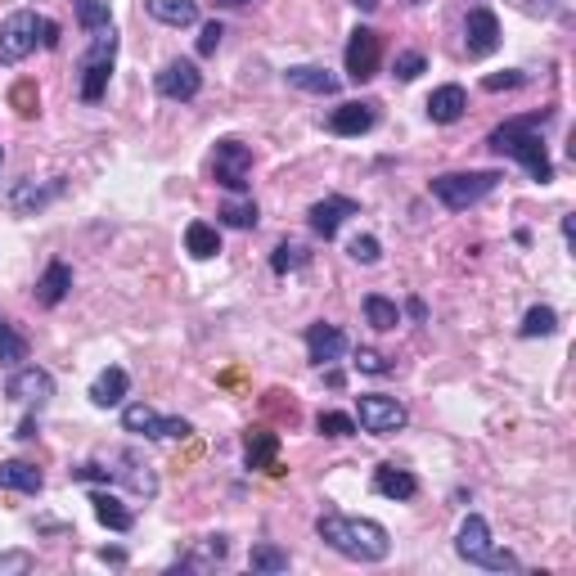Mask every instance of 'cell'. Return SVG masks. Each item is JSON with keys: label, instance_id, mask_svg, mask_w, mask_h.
<instances>
[{"label": "cell", "instance_id": "1", "mask_svg": "<svg viewBox=\"0 0 576 576\" xmlns=\"http://www.w3.org/2000/svg\"><path fill=\"white\" fill-rule=\"evenodd\" d=\"M315 536L329 549H338L342 558H351V563H383L392 554V536L374 518H347V513L324 509L315 518Z\"/></svg>", "mask_w": 576, "mask_h": 576}, {"label": "cell", "instance_id": "2", "mask_svg": "<svg viewBox=\"0 0 576 576\" xmlns=\"http://www.w3.org/2000/svg\"><path fill=\"white\" fill-rule=\"evenodd\" d=\"M549 113H531V117H509L504 126H495L486 135V149L500 153V158H513L522 171H527L536 185H549L554 180V162H549V149L540 140V122Z\"/></svg>", "mask_w": 576, "mask_h": 576}, {"label": "cell", "instance_id": "3", "mask_svg": "<svg viewBox=\"0 0 576 576\" xmlns=\"http://www.w3.org/2000/svg\"><path fill=\"white\" fill-rule=\"evenodd\" d=\"M455 554L464 558V563H473V567H486V572H518V567H522L518 554H509V549H495L491 527H486L482 513H468V518L459 522Z\"/></svg>", "mask_w": 576, "mask_h": 576}, {"label": "cell", "instance_id": "4", "mask_svg": "<svg viewBox=\"0 0 576 576\" xmlns=\"http://www.w3.org/2000/svg\"><path fill=\"white\" fill-rule=\"evenodd\" d=\"M500 171H446V176H432L428 180V194L437 198L446 212H468L477 207L495 185H500Z\"/></svg>", "mask_w": 576, "mask_h": 576}, {"label": "cell", "instance_id": "5", "mask_svg": "<svg viewBox=\"0 0 576 576\" xmlns=\"http://www.w3.org/2000/svg\"><path fill=\"white\" fill-rule=\"evenodd\" d=\"M113 59H117V36L113 27L104 32H90V50L81 54L77 72H81V104H104L108 95V77H113Z\"/></svg>", "mask_w": 576, "mask_h": 576}, {"label": "cell", "instance_id": "6", "mask_svg": "<svg viewBox=\"0 0 576 576\" xmlns=\"http://www.w3.org/2000/svg\"><path fill=\"white\" fill-rule=\"evenodd\" d=\"M41 27H45V18L32 14V9H18V14H9L5 23H0V63H5V68L23 63L27 54L41 45Z\"/></svg>", "mask_w": 576, "mask_h": 576}, {"label": "cell", "instance_id": "7", "mask_svg": "<svg viewBox=\"0 0 576 576\" xmlns=\"http://www.w3.org/2000/svg\"><path fill=\"white\" fill-rule=\"evenodd\" d=\"M248 176H252V149L234 135L216 140V153H212V180L230 194H248Z\"/></svg>", "mask_w": 576, "mask_h": 576}, {"label": "cell", "instance_id": "8", "mask_svg": "<svg viewBox=\"0 0 576 576\" xmlns=\"http://www.w3.org/2000/svg\"><path fill=\"white\" fill-rule=\"evenodd\" d=\"M356 419L369 437H392L410 423V410H405L396 396H383V392H365L356 396Z\"/></svg>", "mask_w": 576, "mask_h": 576}, {"label": "cell", "instance_id": "9", "mask_svg": "<svg viewBox=\"0 0 576 576\" xmlns=\"http://www.w3.org/2000/svg\"><path fill=\"white\" fill-rule=\"evenodd\" d=\"M122 432H135V437H149V441H167V437H189L194 423L180 419V414H158L153 405H126L122 410Z\"/></svg>", "mask_w": 576, "mask_h": 576}, {"label": "cell", "instance_id": "10", "mask_svg": "<svg viewBox=\"0 0 576 576\" xmlns=\"http://www.w3.org/2000/svg\"><path fill=\"white\" fill-rule=\"evenodd\" d=\"M342 63H347V77L356 81V86H365V81L378 72V63H383V36H378L374 27H356V32L347 36Z\"/></svg>", "mask_w": 576, "mask_h": 576}, {"label": "cell", "instance_id": "11", "mask_svg": "<svg viewBox=\"0 0 576 576\" xmlns=\"http://www.w3.org/2000/svg\"><path fill=\"white\" fill-rule=\"evenodd\" d=\"M5 396H9V401H18V405H27V410H41V405L54 396L50 369H41V365H14V374L5 378Z\"/></svg>", "mask_w": 576, "mask_h": 576}, {"label": "cell", "instance_id": "12", "mask_svg": "<svg viewBox=\"0 0 576 576\" xmlns=\"http://www.w3.org/2000/svg\"><path fill=\"white\" fill-rule=\"evenodd\" d=\"M153 86H158V95L171 99V104H189V99H198V90H203V72H198L194 59H171L167 68L153 77Z\"/></svg>", "mask_w": 576, "mask_h": 576}, {"label": "cell", "instance_id": "13", "mask_svg": "<svg viewBox=\"0 0 576 576\" xmlns=\"http://www.w3.org/2000/svg\"><path fill=\"white\" fill-rule=\"evenodd\" d=\"M63 194H68V180H63V176H54V180H18V185L9 189V212L36 216V212H45L50 203H59Z\"/></svg>", "mask_w": 576, "mask_h": 576}, {"label": "cell", "instance_id": "14", "mask_svg": "<svg viewBox=\"0 0 576 576\" xmlns=\"http://www.w3.org/2000/svg\"><path fill=\"white\" fill-rule=\"evenodd\" d=\"M464 50L468 59H486V54L500 50V18H495V9L486 5H473L464 18Z\"/></svg>", "mask_w": 576, "mask_h": 576}, {"label": "cell", "instance_id": "15", "mask_svg": "<svg viewBox=\"0 0 576 576\" xmlns=\"http://www.w3.org/2000/svg\"><path fill=\"white\" fill-rule=\"evenodd\" d=\"M347 216H360V203H356V198L329 194V198H320V203H311V212H306V225H311L315 239L329 243L333 234L342 230V221H347Z\"/></svg>", "mask_w": 576, "mask_h": 576}, {"label": "cell", "instance_id": "16", "mask_svg": "<svg viewBox=\"0 0 576 576\" xmlns=\"http://www.w3.org/2000/svg\"><path fill=\"white\" fill-rule=\"evenodd\" d=\"M243 459H248V468H257V473L279 477L284 473V464H279V432L266 428V423L248 428L243 432Z\"/></svg>", "mask_w": 576, "mask_h": 576}, {"label": "cell", "instance_id": "17", "mask_svg": "<svg viewBox=\"0 0 576 576\" xmlns=\"http://www.w3.org/2000/svg\"><path fill=\"white\" fill-rule=\"evenodd\" d=\"M113 464H117L113 468V482H122L131 495H140V500H153V495H158V473H153V468L144 464L135 450H122Z\"/></svg>", "mask_w": 576, "mask_h": 576}, {"label": "cell", "instance_id": "18", "mask_svg": "<svg viewBox=\"0 0 576 576\" xmlns=\"http://www.w3.org/2000/svg\"><path fill=\"white\" fill-rule=\"evenodd\" d=\"M306 356H311V365H333V360L347 356V333L338 329V324H324L315 320L311 329H306Z\"/></svg>", "mask_w": 576, "mask_h": 576}, {"label": "cell", "instance_id": "19", "mask_svg": "<svg viewBox=\"0 0 576 576\" xmlns=\"http://www.w3.org/2000/svg\"><path fill=\"white\" fill-rule=\"evenodd\" d=\"M374 122H378V104H365V99L338 104L329 113V131L333 135H365V131H374Z\"/></svg>", "mask_w": 576, "mask_h": 576}, {"label": "cell", "instance_id": "20", "mask_svg": "<svg viewBox=\"0 0 576 576\" xmlns=\"http://www.w3.org/2000/svg\"><path fill=\"white\" fill-rule=\"evenodd\" d=\"M68 288H72V266H68V261H50V266L41 270V279H36L32 297H36V306L54 311V306L68 297Z\"/></svg>", "mask_w": 576, "mask_h": 576}, {"label": "cell", "instance_id": "21", "mask_svg": "<svg viewBox=\"0 0 576 576\" xmlns=\"http://www.w3.org/2000/svg\"><path fill=\"white\" fill-rule=\"evenodd\" d=\"M374 491L378 495H387V500H414L419 495V477L410 473V468H401V464H378L374 468Z\"/></svg>", "mask_w": 576, "mask_h": 576}, {"label": "cell", "instance_id": "22", "mask_svg": "<svg viewBox=\"0 0 576 576\" xmlns=\"http://www.w3.org/2000/svg\"><path fill=\"white\" fill-rule=\"evenodd\" d=\"M126 387H131V374H126L122 365L99 369V378L90 383V405H99V410H113V405H122Z\"/></svg>", "mask_w": 576, "mask_h": 576}, {"label": "cell", "instance_id": "23", "mask_svg": "<svg viewBox=\"0 0 576 576\" xmlns=\"http://www.w3.org/2000/svg\"><path fill=\"white\" fill-rule=\"evenodd\" d=\"M45 473L27 459H5L0 464V491H18V495H41Z\"/></svg>", "mask_w": 576, "mask_h": 576}, {"label": "cell", "instance_id": "24", "mask_svg": "<svg viewBox=\"0 0 576 576\" xmlns=\"http://www.w3.org/2000/svg\"><path fill=\"white\" fill-rule=\"evenodd\" d=\"M423 108H428V117H432L437 126H450V122H459V117H464L468 95H464V86H437Z\"/></svg>", "mask_w": 576, "mask_h": 576}, {"label": "cell", "instance_id": "25", "mask_svg": "<svg viewBox=\"0 0 576 576\" xmlns=\"http://www.w3.org/2000/svg\"><path fill=\"white\" fill-rule=\"evenodd\" d=\"M288 86L306 90V95H338V77L329 68H315V63H297V68L284 72Z\"/></svg>", "mask_w": 576, "mask_h": 576}, {"label": "cell", "instance_id": "26", "mask_svg": "<svg viewBox=\"0 0 576 576\" xmlns=\"http://www.w3.org/2000/svg\"><path fill=\"white\" fill-rule=\"evenodd\" d=\"M90 504H95V518L104 522L108 531H117V536H126V531L135 527V513L126 509V504L117 500V495H108V491H95V495H90Z\"/></svg>", "mask_w": 576, "mask_h": 576}, {"label": "cell", "instance_id": "27", "mask_svg": "<svg viewBox=\"0 0 576 576\" xmlns=\"http://www.w3.org/2000/svg\"><path fill=\"white\" fill-rule=\"evenodd\" d=\"M149 18H158L162 27H194L198 23V5L194 0H144Z\"/></svg>", "mask_w": 576, "mask_h": 576}, {"label": "cell", "instance_id": "28", "mask_svg": "<svg viewBox=\"0 0 576 576\" xmlns=\"http://www.w3.org/2000/svg\"><path fill=\"white\" fill-rule=\"evenodd\" d=\"M185 252H189L194 261H212L216 252H221V234H216V225L189 221V225H185Z\"/></svg>", "mask_w": 576, "mask_h": 576}, {"label": "cell", "instance_id": "29", "mask_svg": "<svg viewBox=\"0 0 576 576\" xmlns=\"http://www.w3.org/2000/svg\"><path fill=\"white\" fill-rule=\"evenodd\" d=\"M365 324L378 329V333H392L396 324H401V306H396L392 297H383V293H369L365 297Z\"/></svg>", "mask_w": 576, "mask_h": 576}, {"label": "cell", "instance_id": "30", "mask_svg": "<svg viewBox=\"0 0 576 576\" xmlns=\"http://www.w3.org/2000/svg\"><path fill=\"white\" fill-rule=\"evenodd\" d=\"M216 216H221V225H230V230H257V221H261L252 198H230V203H221Z\"/></svg>", "mask_w": 576, "mask_h": 576}, {"label": "cell", "instance_id": "31", "mask_svg": "<svg viewBox=\"0 0 576 576\" xmlns=\"http://www.w3.org/2000/svg\"><path fill=\"white\" fill-rule=\"evenodd\" d=\"M248 567H252V572H261V576L288 572V549H279V545H270V540H261V545H252Z\"/></svg>", "mask_w": 576, "mask_h": 576}, {"label": "cell", "instance_id": "32", "mask_svg": "<svg viewBox=\"0 0 576 576\" xmlns=\"http://www.w3.org/2000/svg\"><path fill=\"white\" fill-rule=\"evenodd\" d=\"M302 266H311V252H306V243H279L275 252H270V270L275 275H293V270H302Z\"/></svg>", "mask_w": 576, "mask_h": 576}, {"label": "cell", "instance_id": "33", "mask_svg": "<svg viewBox=\"0 0 576 576\" xmlns=\"http://www.w3.org/2000/svg\"><path fill=\"white\" fill-rule=\"evenodd\" d=\"M72 9H77V23L86 27V32H104V27H113V9H108V0H72Z\"/></svg>", "mask_w": 576, "mask_h": 576}, {"label": "cell", "instance_id": "34", "mask_svg": "<svg viewBox=\"0 0 576 576\" xmlns=\"http://www.w3.org/2000/svg\"><path fill=\"white\" fill-rule=\"evenodd\" d=\"M554 329H558V311H554V306H531V311L522 315V324H518L522 338H549Z\"/></svg>", "mask_w": 576, "mask_h": 576}, {"label": "cell", "instance_id": "35", "mask_svg": "<svg viewBox=\"0 0 576 576\" xmlns=\"http://www.w3.org/2000/svg\"><path fill=\"white\" fill-rule=\"evenodd\" d=\"M18 360H27V338L0 315V365H18Z\"/></svg>", "mask_w": 576, "mask_h": 576}, {"label": "cell", "instance_id": "36", "mask_svg": "<svg viewBox=\"0 0 576 576\" xmlns=\"http://www.w3.org/2000/svg\"><path fill=\"white\" fill-rule=\"evenodd\" d=\"M225 554H230V545H225V536H203V545H198V554L194 558H185L180 567H216V563H225Z\"/></svg>", "mask_w": 576, "mask_h": 576}, {"label": "cell", "instance_id": "37", "mask_svg": "<svg viewBox=\"0 0 576 576\" xmlns=\"http://www.w3.org/2000/svg\"><path fill=\"white\" fill-rule=\"evenodd\" d=\"M9 108H14L18 117H36V113H41V90H36V81H18V86L9 90Z\"/></svg>", "mask_w": 576, "mask_h": 576}, {"label": "cell", "instance_id": "38", "mask_svg": "<svg viewBox=\"0 0 576 576\" xmlns=\"http://www.w3.org/2000/svg\"><path fill=\"white\" fill-rule=\"evenodd\" d=\"M315 428H320V437H356V419L351 414H338V410H320V419H315Z\"/></svg>", "mask_w": 576, "mask_h": 576}, {"label": "cell", "instance_id": "39", "mask_svg": "<svg viewBox=\"0 0 576 576\" xmlns=\"http://www.w3.org/2000/svg\"><path fill=\"white\" fill-rule=\"evenodd\" d=\"M428 68V59H423L419 50H405V54H396V63H392V77L396 81H419V72Z\"/></svg>", "mask_w": 576, "mask_h": 576}, {"label": "cell", "instance_id": "40", "mask_svg": "<svg viewBox=\"0 0 576 576\" xmlns=\"http://www.w3.org/2000/svg\"><path fill=\"white\" fill-rule=\"evenodd\" d=\"M347 252H351V261H360V266H374V261L383 257V243H378L374 234H356Z\"/></svg>", "mask_w": 576, "mask_h": 576}, {"label": "cell", "instance_id": "41", "mask_svg": "<svg viewBox=\"0 0 576 576\" xmlns=\"http://www.w3.org/2000/svg\"><path fill=\"white\" fill-rule=\"evenodd\" d=\"M68 477L72 482H113V468L108 464H99V459H86V464H77V468H68Z\"/></svg>", "mask_w": 576, "mask_h": 576}, {"label": "cell", "instance_id": "42", "mask_svg": "<svg viewBox=\"0 0 576 576\" xmlns=\"http://www.w3.org/2000/svg\"><path fill=\"white\" fill-rule=\"evenodd\" d=\"M36 567V558L27 554V549H5L0 554V576H23V572H32Z\"/></svg>", "mask_w": 576, "mask_h": 576}, {"label": "cell", "instance_id": "43", "mask_svg": "<svg viewBox=\"0 0 576 576\" xmlns=\"http://www.w3.org/2000/svg\"><path fill=\"white\" fill-rule=\"evenodd\" d=\"M356 369H360V374H392V360H387L383 351H374V347H360L356 351Z\"/></svg>", "mask_w": 576, "mask_h": 576}, {"label": "cell", "instance_id": "44", "mask_svg": "<svg viewBox=\"0 0 576 576\" xmlns=\"http://www.w3.org/2000/svg\"><path fill=\"white\" fill-rule=\"evenodd\" d=\"M221 36H225V27L216 23V18H212V23H203V32H198V54H203V59H207V54H216V50H221Z\"/></svg>", "mask_w": 576, "mask_h": 576}, {"label": "cell", "instance_id": "45", "mask_svg": "<svg viewBox=\"0 0 576 576\" xmlns=\"http://www.w3.org/2000/svg\"><path fill=\"white\" fill-rule=\"evenodd\" d=\"M482 86L486 90H518V86H527V77H522V72H495V77H486Z\"/></svg>", "mask_w": 576, "mask_h": 576}, {"label": "cell", "instance_id": "46", "mask_svg": "<svg viewBox=\"0 0 576 576\" xmlns=\"http://www.w3.org/2000/svg\"><path fill=\"white\" fill-rule=\"evenodd\" d=\"M41 45H45V50H54V45H59V23H54V18H45V27H41Z\"/></svg>", "mask_w": 576, "mask_h": 576}, {"label": "cell", "instance_id": "47", "mask_svg": "<svg viewBox=\"0 0 576 576\" xmlns=\"http://www.w3.org/2000/svg\"><path fill=\"white\" fill-rule=\"evenodd\" d=\"M36 432H41V423H36V419H32V414H27V419H23V423H18V432H14V437L32 441V437H36Z\"/></svg>", "mask_w": 576, "mask_h": 576}, {"label": "cell", "instance_id": "48", "mask_svg": "<svg viewBox=\"0 0 576 576\" xmlns=\"http://www.w3.org/2000/svg\"><path fill=\"white\" fill-rule=\"evenodd\" d=\"M405 311H410L414 320H428V306H423V297H410V302H405Z\"/></svg>", "mask_w": 576, "mask_h": 576}, {"label": "cell", "instance_id": "49", "mask_svg": "<svg viewBox=\"0 0 576 576\" xmlns=\"http://www.w3.org/2000/svg\"><path fill=\"white\" fill-rule=\"evenodd\" d=\"M99 558H104V563H113V567H122L126 563V549H99Z\"/></svg>", "mask_w": 576, "mask_h": 576}, {"label": "cell", "instance_id": "50", "mask_svg": "<svg viewBox=\"0 0 576 576\" xmlns=\"http://www.w3.org/2000/svg\"><path fill=\"white\" fill-rule=\"evenodd\" d=\"M563 239H567V248L576 243V221H572V216H563Z\"/></svg>", "mask_w": 576, "mask_h": 576}, {"label": "cell", "instance_id": "51", "mask_svg": "<svg viewBox=\"0 0 576 576\" xmlns=\"http://www.w3.org/2000/svg\"><path fill=\"white\" fill-rule=\"evenodd\" d=\"M351 5H356L360 14H374V9H378V0H351Z\"/></svg>", "mask_w": 576, "mask_h": 576}, {"label": "cell", "instance_id": "52", "mask_svg": "<svg viewBox=\"0 0 576 576\" xmlns=\"http://www.w3.org/2000/svg\"><path fill=\"white\" fill-rule=\"evenodd\" d=\"M239 5H252V0H216V9H239Z\"/></svg>", "mask_w": 576, "mask_h": 576}, {"label": "cell", "instance_id": "53", "mask_svg": "<svg viewBox=\"0 0 576 576\" xmlns=\"http://www.w3.org/2000/svg\"><path fill=\"white\" fill-rule=\"evenodd\" d=\"M405 5H428V0H405Z\"/></svg>", "mask_w": 576, "mask_h": 576}, {"label": "cell", "instance_id": "54", "mask_svg": "<svg viewBox=\"0 0 576 576\" xmlns=\"http://www.w3.org/2000/svg\"><path fill=\"white\" fill-rule=\"evenodd\" d=\"M0 162H5V149H0Z\"/></svg>", "mask_w": 576, "mask_h": 576}]
</instances>
